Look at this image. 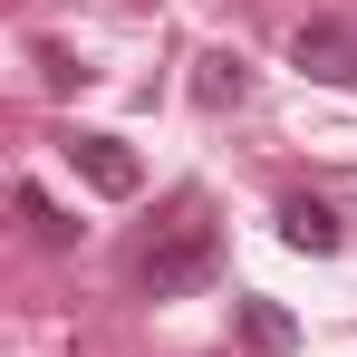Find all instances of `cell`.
<instances>
[{
	"instance_id": "cell-3",
	"label": "cell",
	"mask_w": 357,
	"mask_h": 357,
	"mask_svg": "<svg viewBox=\"0 0 357 357\" xmlns=\"http://www.w3.org/2000/svg\"><path fill=\"white\" fill-rule=\"evenodd\" d=\"M290 59H299V77H319V87H357V29L348 20H299Z\"/></svg>"
},
{
	"instance_id": "cell-6",
	"label": "cell",
	"mask_w": 357,
	"mask_h": 357,
	"mask_svg": "<svg viewBox=\"0 0 357 357\" xmlns=\"http://www.w3.org/2000/svg\"><path fill=\"white\" fill-rule=\"evenodd\" d=\"M241 348H251V357H290L299 348L290 309H280V299H241Z\"/></svg>"
},
{
	"instance_id": "cell-7",
	"label": "cell",
	"mask_w": 357,
	"mask_h": 357,
	"mask_svg": "<svg viewBox=\"0 0 357 357\" xmlns=\"http://www.w3.org/2000/svg\"><path fill=\"white\" fill-rule=\"evenodd\" d=\"M20 222H29V232L49 241V251H68V241H77V222H68V213L49 203V193H39V183H20Z\"/></svg>"
},
{
	"instance_id": "cell-2",
	"label": "cell",
	"mask_w": 357,
	"mask_h": 357,
	"mask_svg": "<svg viewBox=\"0 0 357 357\" xmlns=\"http://www.w3.org/2000/svg\"><path fill=\"white\" fill-rule=\"evenodd\" d=\"M59 155L77 165V183H87V193H107V203H126V193L145 183L135 145H126V135H107V126H68V135H59Z\"/></svg>"
},
{
	"instance_id": "cell-5",
	"label": "cell",
	"mask_w": 357,
	"mask_h": 357,
	"mask_svg": "<svg viewBox=\"0 0 357 357\" xmlns=\"http://www.w3.org/2000/svg\"><path fill=\"white\" fill-rule=\"evenodd\" d=\"M193 97H203L213 116H222V107H241V97H251V59H241V49H203V68H193Z\"/></svg>"
},
{
	"instance_id": "cell-1",
	"label": "cell",
	"mask_w": 357,
	"mask_h": 357,
	"mask_svg": "<svg viewBox=\"0 0 357 357\" xmlns=\"http://www.w3.org/2000/svg\"><path fill=\"white\" fill-rule=\"evenodd\" d=\"M213 271H222V232H213L203 213H183L165 241L135 251V290L145 299H193V290H213Z\"/></svg>"
},
{
	"instance_id": "cell-8",
	"label": "cell",
	"mask_w": 357,
	"mask_h": 357,
	"mask_svg": "<svg viewBox=\"0 0 357 357\" xmlns=\"http://www.w3.org/2000/svg\"><path fill=\"white\" fill-rule=\"evenodd\" d=\"M39 77H49V87H77V77H87V68H77V59H68V49H59V39H39Z\"/></svg>"
},
{
	"instance_id": "cell-4",
	"label": "cell",
	"mask_w": 357,
	"mask_h": 357,
	"mask_svg": "<svg viewBox=\"0 0 357 357\" xmlns=\"http://www.w3.org/2000/svg\"><path fill=\"white\" fill-rule=\"evenodd\" d=\"M280 241L309 251V261H328V251H338V213H328L319 193H290V203H280Z\"/></svg>"
}]
</instances>
